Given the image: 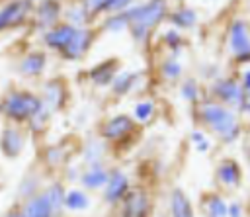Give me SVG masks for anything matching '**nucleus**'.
<instances>
[{
    "instance_id": "13",
    "label": "nucleus",
    "mask_w": 250,
    "mask_h": 217,
    "mask_svg": "<svg viewBox=\"0 0 250 217\" xmlns=\"http://www.w3.org/2000/svg\"><path fill=\"white\" fill-rule=\"evenodd\" d=\"M129 178L121 172V170H113L109 174L107 184L104 186V201L109 205H117L119 201H123L125 194L129 192Z\"/></svg>"
},
{
    "instance_id": "17",
    "label": "nucleus",
    "mask_w": 250,
    "mask_h": 217,
    "mask_svg": "<svg viewBox=\"0 0 250 217\" xmlns=\"http://www.w3.org/2000/svg\"><path fill=\"white\" fill-rule=\"evenodd\" d=\"M117 70H119V61L117 59H107V61H102L100 65H96L88 72V78L94 86H107V84L113 82Z\"/></svg>"
},
{
    "instance_id": "32",
    "label": "nucleus",
    "mask_w": 250,
    "mask_h": 217,
    "mask_svg": "<svg viewBox=\"0 0 250 217\" xmlns=\"http://www.w3.org/2000/svg\"><path fill=\"white\" fill-rule=\"evenodd\" d=\"M49 117H51V111L43 106L35 115H31L29 119H27V125L31 127V131H45V127H47V123H49Z\"/></svg>"
},
{
    "instance_id": "43",
    "label": "nucleus",
    "mask_w": 250,
    "mask_h": 217,
    "mask_svg": "<svg viewBox=\"0 0 250 217\" xmlns=\"http://www.w3.org/2000/svg\"><path fill=\"white\" fill-rule=\"evenodd\" d=\"M178 2H182V0H178Z\"/></svg>"
},
{
    "instance_id": "9",
    "label": "nucleus",
    "mask_w": 250,
    "mask_h": 217,
    "mask_svg": "<svg viewBox=\"0 0 250 217\" xmlns=\"http://www.w3.org/2000/svg\"><path fill=\"white\" fill-rule=\"evenodd\" d=\"M148 209H150L148 194H146L141 186L129 188V192H127L125 197H123L121 213L127 215V217H143V215L148 213Z\"/></svg>"
},
{
    "instance_id": "23",
    "label": "nucleus",
    "mask_w": 250,
    "mask_h": 217,
    "mask_svg": "<svg viewBox=\"0 0 250 217\" xmlns=\"http://www.w3.org/2000/svg\"><path fill=\"white\" fill-rule=\"evenodd\" d=\"M90 207V197L82 190H68L64 195V209L68 211H84Z\"/></svg>"
},
{
    "instance_id": "6",
    "label": "nucleus",
    "mask_w": 250,
    "mask_h": 217,
    "mask_svg": "<svg viewBox=\"0 0 250 217\" xmlns=\"http://www.w3.org/2000/svg\"><path fill=\"white\" fill-rule=\"evenodd\" d=\"M211 96L230 108H236L240 109L242 104H244V98H246V92L242 88V84H238L236 80L232 78H221V80H215L211 84Z\"/></svg>"
},
{
    "instance_id": "19",
    "label": "nucleus",
    "mask_w": 250,
    "mask_h": 217,
    "mask_svg": "<svg viewBox=\"0 0 250 217\" xmlns=\"http://www.w3.org/2000/svg\"><path fill=\"white\" fill-rule=\"evenodd\" d=\"M109 174H111V172H109L107 168H104L102 162L90 164L88 170H84V172L80 174V182H82V186H84L86 190H100V188H104V186L107 184Z\"/></svg>"
},
{
    "instance_id": "2",
    "label": "nucleus",
    "mask_w": 250,
    "mask_h": 217,
    "mask_svg": "<svg viewBox=\"0 0 250 217\" xmlns=\"http://www.w3.org/2000/svg\"><path fill=\"white\" fill-rule=\"evenodd\" d=\"M129 18V33L137 45H145L152 29L168 18V0H146L143 4H133L125 10Z\"/></svg>"
},
{
    "instance_id": "12",
    "label": "nucleus",
    "mask_w": 250,
    "mask_h": 217,
    "mask_svg": "<svg viewBox=\"0 0 250 217\" xmlns=\"http://www.w3.org/2000/svg\"><path fill=\"white\" fill-rule=\"evenodd\" d=\"M94 37H96V35H94V29H92V27H88V25L76 27V33H74L72 41L66 45V49L61 53V57L66 59V61H78V59L90 49Z\"/></svg>"
},
{
    "instance_id": "16",
    "label": "nucleus",
    "mask_w": 250,
    "mask_h": 217,
    "mask_svg": "<svg viewBox=\"0 0 250 217\" xmlns=\"http://www.w3.org/2000/svg\"><path fill=\"white\" fill-rule=\"evenodd\" d=\"M45 66H47V57H45V53L33 51V53H27V55H23V57L20 59V63H18V72H20L21 76H25V78H35V76H39V74L45 70Z\"/></svg>"
},
{
    "instance_id": "36",
    "label": "nucleus",
    "mask_w": 250,
    "mask_h": 217,
    "mask_svg": "<svg viewBox=\"0 0 250 217\" xmlns=\"http://www.w3.org/2000/svg\"><path fill=\"white\" fill-rule=\"evenodd\" d=\"M164 43H166L168 49L178 51V49L182 47V33H180V29H178V31H168V33L164 35Z\"/></svg>"
},
{
    "instance_id": "3",
    "label": "nucleus",
    "mask_w": 250,
    "mask_h": 217,
    "mask_svg": "<svg viewBox=\"0 0 250 217\" xmlns=\"http://www.w3.org/2000/svg\"><path fill=\"white\" fill-rule=\"evenodd\" d=\"M41 108V96H35L27 90H10L2 102V113L14 123H27V119L35 115Z\"/></svg>"
},
{
    "instance_id": "30",
    "label": "nucleus",
    "mask_w": 250,
    "mask_h": 217,
    "mask_svg": "<svg viewBox=\"0 0 250 217\" xmlns=\"http://www.w3.org/2000/svg\"><path fill=\"white\" fill-rule=\"evenodd\" d=\"M180 96L186 100V102H199L201 100V90H199V84L197 80L193 78H188L180 84Z\"/></svg>"
},
{
    "instance_id": "34",
    "label": "nucleus",
    "mask_w": 250,
    "mask_h": 217,
    "mask_svg": "<svg viewBox=\"0 0 250 217\" xmlns=\"http://www.w3.org/2000/svg\"><path fill=\"white\" fill-rule=\"evenodd\" d=\"M102 154H104V147L100 143H88L84 149V160L88 164H98L102 162Z\"/></svg>"
},
{
    "instance_id": "29",
    "label": "nucleus",
    "mask_w": 250,
    "mask_h": 217,
    "mask_svg": "<svg viewBox=\"0 0 250 217\" xmlns=\"http://www.w3.org/2000/svg\"><path fill=\"white\" fill-rule=\"evenodd\" d=\"M45 192H47V195H49V199H51V205H53L55 213H59V211L64 207V195H66L62 184H61V182H55V184H51Z\"/></svg>"
},
{
    "instance_id": "22",
    "label": "nucleus",
    "mask_w": 250,
    "mask_h": 217,
    "mask_svg": "<svg viewBox=\"0 0 250 217\" xmlns=\"http://www.w3.org/2000/svg\"><path fill=\"white\" fill-rule=\"evenodd\" d=\"M203 209L207 215H213V217H225L229 215V203L217 195V194H207L205 199H203Z\"/></svg>"
},
{
    "instance_id": "37",
    "label": "nucleus",
    "mask_w": 250,
    "mask_h": 217,
    "mask_svg": "<svg viewBox=\"0 0 250 217\" xmlns=\"http://www.w3.org/2000/svg\"><path fill=\"white\" fill-rule=\"evenodd\" d=\"M109 0H82V4L86 6V10L92 14V16H98V14H102L104 10H105V4H107Z\"/></svg>"
},
{
    "instance_id": "21",
    "label": "nucleus",
    "mask_w": 250,
    "mask_h": 217,
    "mask_svg": "<svg viewBox=\"0 0 250 217\" xmlns=\"http://www.w3.org/2000/svg\"><path fill=\"white\" fill-rule=\"evenodd\" d=\"M168 20H170L178 29H189V27H193V25L197 23V12H195L193 8L180 6V8H176V10L168 16Z\"/></svg>"
},
{
    "instance_id": "27",
    "label": "nucleus",
    "mask_w": 250,
    "mask_h": 217,
    "mask_svg": "<svg viewBox=\"0 0 250 217\" xmlns=\"http://www.w3.org/2000/svg\"><path fill=\"white\" fill-rule=\"evenodd\" d=\"M154 113H156V106H154L152 100H141L133 108V117L139 123H148Z\"/></svg>"
},
{
    "instance_id": "5",
    "label": "nucleus",
    "mask_w": 250,
    "mask_h": 217,
    "mask_svg": "<svg viewBox=\"0 0 250 217\" xmlns=\"http://www.w3.org/2000/svg\"><path fill=\"white\" fill-rule=\"evenodd\" d=\"M33 14V2L31 0H10L0 8V31L14 29Z\"/></svg>"
},
{
    "instance_id": "15",
    "label": "nucleus",
    "mask_w": 250,
    "mask_h": 217,
    "mask_svg": "<svg viewBox=\"0 0 250 217\" xmlns=\"http://www.w3.org/2000/svg\"><path fill=\"white\" fill-rule=\"evenodd\" d=\"M53 213H55V209H53L51 199H49L45 190L33 194L21 205V215H27V217H47V215H53Z\"/></svg>"
},
{
    "instance_id": "18",
    "label": "nucleus",
    "mask_w": 250,
    "mask_h": 217,
    "mask_svg": "<svg viewBox=\"0 0 250 217\" xmlns=\"http://www.w3.org/2000/svg\"><path fill=\"white\" fill-rule=\"evenodd\" d=\"M217 180L225 188H238L242 182V172H240L238 162L232 158H225L217 166Z\"/></svg>"
},
{
    "instance_id": "41",
    "label": "nucleus",
    "mask_w": 250,
    "mask_h": 217,
    "mask_svg": "<svg viewBox=\"0 0 250 217\" xmlns=\"http://www.w3.org/2000/svg\"><path fill=\"white\" fill-rule=\"evenodd\" d=\"M248 160H250V149H248Z\"/></svg>"
},
{
    "instance_id": "24",
    "label": "nucleus",
    "mask_w": 250,
    "mask_h": 217,
    "mask_svg": "<svg viewBox=\"0 0 250 217\" xmlns=\"http://www.w3.org/2000/svg\"><path fill=\"white\" fill-rule=\"evenodd\" d=\"M102 29H104V31H109V33H119V31L129 29V18H127V12H113L109 18L104 20Z\"/></svg>"
},
{
    "instance_id": "1",
    "label": "nucleus",
    "mask_w": 250,
    "mask_h": 217,
    "mask_svg": "<svg viewBox=\"0 0 250 217\" xmlns=\"http://www.w3.org/2000/svg\"><path fill=\"white\" fill-rule=\"evenodd\" d=\"M197 113L203 125H207L223 143H232L238 139L240 121L230 106L219 100H199Z\"/></svg>"
},
{
    "instance_id": "14",
    "label": "nucleus",
    "mask_w": 250,
    "mask_h": 217,
    "mask_svg": "<svg viewBox=\"0 0 250 217\" xmlns=\"http://www.w3.org/2000/svg\"><path fill=\"white\" fill-rule=\"evenodd\" d=\"M25 147V137L21 133L20 127L16 125H8L2 135H0V149H2V154L8 156V158H18L21 154Z\"/></svg>"
},
{
    "instance_id": "33",
    "label": "nucleus",
    "mask_w": 250,
    "mask_h": 217,
    "mask_svg": "<svg viewBox=\"0 0 250 217\" xmlns=\"http://www.w3.org/2000/svg\"><path fill=\"white\" fill-rule=\"evenodd\" d=\"M64 156H66V149L61 147V145H55V147H49L45 151V156L43 158H45V162L49 166H59L64 160Z\"/></svg>"
},
{
    "instance_id": "4",
    "label": "nucleus",
    "mask_w": 250,
    "mask_h": 217,
    "mask_svg": "<svg viewBox=\"0 0 250 217\" xmlns=\"http://www.w3.org/2000/svg\"><path fill=\"white\" fill-rule=\"evenodd\" d=\"M229 47L236 63H250V27L240 18H234L229 27Z\"/></svg>"
},
{
    "instance_id": "11",
    "label": "nucleus",
    "mask_w": 250,
    "mask_h": 217,
    "mask_svg": "<svg viewBox=\"0 0 250 217\" xmlns=\"http://www.w3.org/2000/svg\"><path fill=\"white\" fill-rule=\"evenodd\" d=\"M66 96H68V92H66V86H64V82L61 78L47 80L41 86V102L51 113L59 111L66 104Z\"/></svg>"
},
{
    "instance_id": "7",
    "label": "nucleus",
    "mask_w": 250,
    "mask_h": 217,
    "mask_svg": "<svg viewBox=\"0 0 250 217\" xmlns=\"http://www.w3.org/2000/svg\"><path fill=\"white\" fill-rule=\"evenodd\" d=\"M135 131V117H129L125 113L113 115L107 121H104L100 125V137L104 141H123L127 135H131Z\"/></svg>"
},
{
    "instance_id": "38",
    "label": "nucleus",
    "mask_w": 250,
    "mask_h": 217,
    "mask_svg": "<svg viewBox=\"0 0 250 217\" xmlns=\"http://www.w3.org/2000/svg\"><path fill=\"white\" fill-rule=\"evenodd\" d=\"M242 88H244V92L246 94H250V68H246L244 72H242Z\"/></svg>"
},
{
    "instance_id": "28",
    "label": "nucleus",
    "mask_w": 250,
    "mask_h": 217,
    "mask_svg": "<svg viewBox=\"0 0 250 217\" xmlns=\"http://www.w3.org/2000/svg\"><path fill=\"white\" fill-rule=\"evenodd\" d=\"M135 78H137L135 72H119V74L113 78V82H111V90H113V94H117V96L127 94V92L133 88Z\"/></svg>"
},
{
    "instance_id": "25",
    "label": "nucleus",
    "mask_w": 250,
    "mask_h": 217,
    "mask_svg": "<svg viewBox=\"0 0 250 217\" xmlns=\"http://www.w3.org/2000/svg\"><path fill=\"white\" fill-rule=\"evenodd\" d=\"M182 72H184V66L176 57H168V59H164L160 63V74H162V78H166L170 82L180 80Z\"/></svg>"
},
{
    "instance_id": "42",
    "label": "nucleus",
    "mask_w": 250,
    "mask_h": 217,
    "mask_svg": "<svg viewBox=\"0 0 250 217\" xmlns=\"http://www.w3.org/2000/svg\"><path fill=\"white\" fill-rule=\"evenodd\" d=\"M0 113H2V102H0Z\"/></svg>"
},
{
    "instance_id": "26",
    "label": "nucleus",
    "mask_w": 250,
    "mask_h": 217,
    "mask_svg": "<svg viewBox=\"0 0 250 217\" xmlns=\"http://www.w3.org/2000/svg\"><path fill=\"white\" fill-rule=\"evenodd\" d=\"M90 18H92V14L86 10V6L80 2V4H74V6H70L68 10H66V22H70L72 25H76V27H82V25H86L88 22H90Z\"/></svg>"
},
{
    "instance_id": "35",
    "label": "nucleus",
    "mask_w": 250,
    "mask_h": 217,
    "mask_svg": "<svg viewBox=\"0 0 250 217\" xmlns=\"http://www.w3.org/2000/svg\"><path fill=\"white\" fill-rule=\"evenodd\" d=\"M133 2L135 0H109L105 4V10L104 12H109V14H113V12H125L127 8L133 6Z\"/></svg>"
},
{
    "instance_id": "8",
    "label": "nucleus",
    "mask_w": 250,
    "mask_h": 217,
    "mask_svg": "<svg viewBox=\"0 0 250 217\" xmlns=\"http://www.w3.org/2000/svg\"><path fill=\"white\" fill-rule=\"evenodd\" d=\"M62 14L61 0H39L37 6H33V23L37 29H49L55 23H59Z\"/></svg>"
},
{
    "instance_id": "10",
    "label": "nucleus",
    "mask_w": 250,
    "mask_h": 217,
    "mask_svg": "<svg viewBox=\"0 0 250 217\" xmlns=\"http://www.w3.org/2000/svg\"><path fill=\"white\" fill-rule=\"evenodd\" d=\"M74 33H76V25H72L70 22H62V23L59 22V23H55L53 27H49V29L45 31L43 43H45L49 49H55V51L62 53V51L66 49V45L72 41Z\"/></svg>"
},
{
    "instance_id": "31",
    "label": "nucleus",
    "mask_w": 250,
    "mask_h": 217,
    "mask_svg": "<svg viewBox=\"0 0 250 217\" xmlns=\"http://www.w3.org/2000/svg\"><path fill=\"white\" fill-rule=\"evenodd\" d=\"M37 192H39V178L37 176H31V174L23 176V180H21V184L18 188V195L27 199V197H31Z\"/></svg>"
},
{
    "instance_id": "20",
    "label": "nucleus",
    "mask_w": 250,
    "mask_h": 217,
    "mask_svg": "<svg viewBox=\"0 0 250 217\" xmlns=\"http://www.w3.org/2000/svg\"><path fill=\"white\" fill-rule=\"evenodd\" d=\"M170 213L176 215V217H189V215H193L191 203H189L188 195L180 188H174L170 192Z\"/></svg>"
},
{
    "instance_id": "39",
    "label": "nucleus",
    "mask_w": 250,
    "mask_h": 217,
    "mask_svg": "<svg viewBox=\"0 0 250 217\" xmlns=\"http://www.w3.org/2000/svg\"><path fill=\"white\" fill-rule=\"evenodd\" d=\"M229 215H242V205L240 203H230L229 205Z\"/></svg>"
},
{
    "instance_id": "40",
    "label": "nucleus",
    "mask_w": 250,
    "mask_h": 217,
    "mask_svg": "<svg viewBox=\"0 0 250 217\" xmlns=\"http://www.w3.org/2000/svg\"><path fill=\"white\" fill-rule=\"evenodd\" d=\"M240 111H244V113H250V94H246V98H244V104H242Z\"/></svg>"
}]
</instances>
